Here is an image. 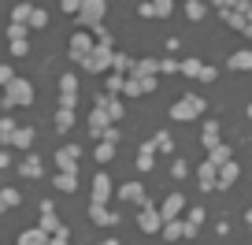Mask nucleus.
<instances>
[{
    "instance_id": "1",
    "label": "nucleus",
    "mask_w": 252,
    "mask_h": 245,
    "mask_svg": "<svg viewBox=\"0 0 252 245\" xmlns=\"http://www.w3.org/2000/svg\"><path fill=\"white\" fill-rule=\"evenodd\" d=\"M197 115H204V97H197V93H186L182 101L171 104V119L174 123H193Z\"/></svg>"
},
{
    "instance_id": "2",
    "label": "nucleus",
    "mask_w": 252,
    "mask_h": 245,
    "mask_svg": "<svg viewBox=\"0 0 252 245\" xmlns=\"http://www.w3.org/2000/svg\"><path fill=\"white\" fill-rule=\"evenodd\" d=\"M26 108V104H33V86L26 78H15L11 86H4V108Z\"/></svg>"
},
{
    "instance_id": "3",
    "label": "nucleus",
    "mask_w": 252,
    "mask_h": 245,
    "mask_svg": "<svg viewBox=\"0 0 252 245\" xmlns=\"http://www.w3.org/2000/svg\"><path fill=\"white\" fill-rule=\"evenodd\" d=\"M137 208H141V212H137V227H141L145 234H156V230H163V215H159L156 205H149V201H145V205H137Z\"/></svg>"
},
{
    "instance_id": "4",
    "label": "nucleus",
    "mask_w": 252,
    "mask_h": 245,
    "mask_svg": "<svg viewBox=\"0 0 252 245\" xmlns=\"http://www.w3.org/2000/svg\"><path fill=\"white\" fill-rule=\"evenodd\" d=\"M104 11H108V0H86L82 4V11H78V19H82V26H100L104 23Z\"/></svg>"
},
{
    "instance_id": "5",
    "label": "nucleus",
    "mask_w": 252,
    "mask_h": 245,
    "mask_svg": "<svg viewBox=\"0 0 252 245\" xmlns=\"http://www.w3.org/2000/svg\"><path fill=\"white\" fill-rule=\"evenodd\" d=\"M93 48H96V41L89 37L86 30H78V34H74V37H71V60H78V64H86L89 56H93Z\"/></svg>"
},
{
    "instance_id": "6",
    "label": "nucleus",
    "mask_w": 252,
    "mask_h": 245,
    "mask_svg": "<svg viewBox=\"0 0 252 245\" xmlns=\"http://www.w3.org/2000/svg\"><path fill=\"white\" fill-rule=\"evenodd\" d=\"M78 156H82L78 145H63V149L56 152V167H60V171H78Z\"/></svg>"
},
{
    "instance_id": "7",
    "label": "nucleus",
    "mask_w": 252,
    "mask_h": 245,
    "mask_svg": "<svg viewBox=\"0 0 252 245\" xmlns=\"http://www.w3.org/2000/svg\"><path fill=\"white\" fill-rule=\"evenodd\" d=\"M111 123H115V119L108 115V108H93V115H89V134H93L96 141H100V138H104V130H108Z\"/></svg>"
},
{
    "instance_id": "8",
    "label": "nucleus",
    "mask_w": 252,
    "mask_h": 245,
    "mask_svg": "<svg viewBox=\"0 0 252 245\" xmlns=\"http://www.w3.org/2000/svg\"><path fill=\"white\" fill-rule=\"evenodd\" d=\"M197 178H200V190H219V167H215L212 160H204V164L197 167Z\"/></svg>"
},
{
    "instance_id": "9",
    "label": "nucleus",
    "mask_w": 252,
    "mask_h": 245,
    "mask_svg": "<svg viewBox=\"0 0 252 245\" xmlns=\"http://www.w3.org/2000/svg\"><path fill=\"white\" fill-rule=\"evenodd\" d=\"M37 227L48 230V234H56V230L63 227V223L56 219V205H52V201H41V223H37Z\"/></svg>"
},
{
    "instance_id": "10",
    "label": "nucleus",
    "mask_w": 252,
    "mask_h": 245,
    "mask_svg": "<svg viewBox=\"0 0 252 245\" xmlns=\"http://www.w3.org/2000/svg\"><path fill=\"white\" fill-rule=\"evenodd\" d=\"M186 208V197L182 193H171V197L159 205V215H163V223H171V219H178V212Z\"/></svg>"
},
{
    "instance_id": "11",
    "label": "nucleus",
    "mask_w": 252,
    "mask_h": 245,
    "mask_svg": "<svg viewBox=\"0 0 252 245\" xmlns=\"http://www.w3.org/2000/svg\"><path fill=\"white\" fill-rule=\"evenodd\" d=\"M96 108H108V115H111V119H123V115H126L123 101H119L115 93H100V97H96Z\"/></svg>"
},
{
    "instance_id": "12",
    "label": "nucleus",
    "mask_w": 252,
    "mask_h": 245,
    "mask_svg": "<svg viewBox=\"0 0 252 245\" xmlns=\"http://www.w3.org/2000/svg\"><path fill=\"white\" fill-rule=\"evenodd\" d=\"M249 8V4H245ZM245 8H234V11H222V19H226V26L230 30H237V34H245V26H249V11Z\"/></svg>"
},
{
    "instance_id": "13",
    "label": "nucleus",
    "mask_w": 252,
    "mask_h": 245,
    "mask_svg": "<svg viewBox=\"0 0 252 245\" xmlns=\"http://www.w3.org/2000/svg\"><path fill=\"white\" fill-rule=\"evenodd\" d=\"M108 197H111V178L108 175H93V201H100V205H108Z\"/></svg>"
},
{
    "instance_id": "14",
    "label": "nucleus",
    "mask_w": 252,
    "mask_h": 245,
    "mask_svg": "<svg viewBox=\"0 0 252 245\" xmlns=\"http://www.w3.org/2000/svg\"><path fill=\"white\" fill-rule=\"evenodd\" d=\"M89 219H93V223H104V227H111V223H119V215L108 212V205L93 201V205H89Z\"/></svg>"
},
{
    "instance_id": "15",
    "label": "nucleus",
    "mask_w": 252,
    "mask_h": 245,
    "mask_svg": "<svg viewBox=\"0 0 252 245\" xmlns=\"http://www.w3.org/2000/svg\"><path fill=\"white\" fill-rule=\"evenodd\" d=\"M19 175H23V178H41V175H45V164L30 152V156H23V164H19Z\"/></svg>"
},
{
    "instance_id": "16",
    "label": "nucleus",
    "mask_w": 252,
    "mask_h": 245,
    "mask_svg": "<svg viewBox=\"0 0 252 245\" xmlns=\"http://www.w3.org/2000/svg\"><path fill=\"white\" fill-rule=\"evenodd\" d=\"M119 197H123L126 201V205H145V190H141V182H126V186H123V190H119Z\"/></svg>"
},
{
    "instance_id": "17",
    "label": "nucleus",
    "mask_w": 252,
    "mask_h": 245,
    "mask_svg": "<svg viewBox=\"0 0 252 245\" xmlns=\"http://www.w3.org/2000/svg\"><path fill=\"white\" fill-rule=\"evenodd\" d=\"M48 230H41V227H33V230H23V234L15 238V245H48Z\"/></svg>"
},
{
    "instance_id": "18",
    "label": "nucleus",
    "mask_w": 252,
    "mask_h": 245,
    "mask_svg": "<svg viewBox=\"0 0 252 245\" xmlns=\"http://www.w3.org/2000/svg\"><path fill=\"white\" fill-rule=\"evenodd\" d=\"M237 175H241V167H237L234 160H230V164H222V167H219V190H230V186L237 182Z\"/></svg>"
},
{
    "instance_id": "19",
    "label": "nucleus",
    "mask_w": 252,
    "mask_h": 245,
    "mask_svg": "<svg viewBox=\"0 0 252 245\" xmlns=\"http://www.w3.org/2000/svg\"><path fill=\"white\" fill-rule=\"evenodd\" d=\"M52 182H56V190H63V193H74V190H78V171H60Z\"/></svg>"
},
{
    "instance_id": "20",
    "label": "nucleus",
    "mask_w": 252,
    "mask_h": 245,
    "mask_svg": "<svg viewBox=\"0 0 252 245\" xmlns=\"http://www.w3.org/2000/svg\"><path fill=\"white\" fill-rule=\"evenodd\" d=\"M200 141H204V149H215V145H219V123H215V119H208V123H204Z\"/></svg>"
},
{
    "instance_id": "21",
    "label": "nucleus",
    "mask_w": 252,
    "mask_h": 245,
    "mask_svg": "<svg viewBox=\"0 0 252 245\" xmlns=\"http://www.w3.org/2000/svg\"><path fill=\"white\" fill-rule=\"evenodd\" d=\"M230 67H234V71H252V52H249V48L234 52V56H230Z\"/></svg>"
},
{
    "instance_id": "22",
    "label": "nucleus",
    "mask_w": 252,
    "mask_h": 245,
    "mask_svg": "<svg viewBox=\"0 0 252 245\" xmlns=\"http://www.w3.org/2000/svg\"><path fill=\"white\" fill-rule=\"evenodd\" d=\"M208 160H212V164L215 167H222V164H230V160H234V156H230V149H226V145H215V149H208Z\"/></svg>"
},
{
    "instance_id": "23",
    "label": "nucleus",
    "mask_w": 252,
    "mask_h": 245,
    "mask_svg": "<svg viewBox=\"0 0 252 245\" xmlns=\"http://www.w3.org/2000/svg\"><path fill=\"white\" fill-rule=\"evenodd\" d=\"M126 78H130V74L111 71V74H108V89H104V93H123V89H126Z\"/></svg>"
},
{
    "instance_id": "24",
    "label": "nucleus",
    "mask_w": 252,
    "mask_h": 245,
    "mask_svg": "<svg viewBox=\"0 0 252 245\" xmlns=\"http://www.w3.org/2000/svg\"><path fill=\"white\" fill-rule=\"evenodd\" d=\"M163 238H167V242H178V238H186V223H178V219L163 223Z\"/></svg>"
},
{
    "instance_id": "25",
    "label": "nucleus",
    "mask_w": 252,
    "mask_h": 245,
    "mask_svg": "<svg viewBox=\"0 0 252 245\" xmlns=\"http://www.w3.org/2000/svg\"><path fill=\"white\" fill-rule=\"evenodd\" d=\"M74 127V108H60L56 111V130H71Z\"/></svg>"
},
{
    "instance_id": "26",
    "label": "nucleus",
    "mask_w": 252,
    "mask_h": 245,
    "mask_svg": "<svg viewBox=\"0 0 252 245\" xmlns=\"http://www.w3.org/2000/svg\"><path fill=\"white\" fill-rule=\"evenodd\" d=\"M134 67H137V60H134V56L115 52V71H123V74H134Z\"/></svg>"
},
{
    "instance_id": "27",
    "label": "nucleus",
    "mask_w": 252,
    "mask_h": 245,
    "mask_svg": "<svg viewBox=\"0 0 252 245\" xmlns=\"http://www.w3.org/2000/svg\"><path fill=\"white\" fill-rule=\"evenodd\" d=\"M93 156H96V164H108V160L115 156V145H111V141H96Z\"/></svg>"
},
{
    "instance_id": "28",
    "label": "nucleus",
    "mask_w": 252,
    "mask_h": 245,
    "mask_svg": "<svg viewBox=\"0 0 252 245\" xmlns=\"http://www.w3.org/2000/svg\"><path fill=\"white\" fill-rule=\"evenodd\" d=\"M15 119H0V141H4V145H11V141H15Z\"/></svg>"
},
{
    "instance_id": "29",
    "label": "nucleus",
    "mask_w": 252,
    "mask_h": 245,
    "mask_svg": "<svg viewBox=\"0 0 252 245\" xmlns=\"http://www.w3.org/2000/svg\"><path fill=\"white\" fill-rule=\"evenodd\" d=\"M134 74H145V78H149V74H159V60H137V67H134Z\"/></svg>"
},
{
    "instance_id": "30",
    "label": "nucleus",
    "mask_w": 252,
    "mask_h": 245,
    "mask_svg": "<svg viewBox=\"0 0 252 245\" xmlns=\"http://www.w3.org/2000/svg\"><path fill=\"white\" fill-rule=\"evenodd\" d=\"M11 145H15V149H30V145H33V130H30V127H19Z\"/></svg>"
},
{
    "instance_id": "31",
    "label": "nucleus",
    "mask_w": 252,
    "mask_h": 245,
    "mask_svg": "<svg viewBox=\"0 0 252 245\" xmlns=\"http://www.w3.org/2000/svg\"><path fill=\"white\" fill-rule=\"evenodd\" d=\"M152 145H156V152H174V138L167 134V130H159V134L152 138Z\"/></svg>"
},
{
    "instance_id": "32",
    "label": "nucleus",
    "mask_w": 252,
    "mask_h": 245,
    "mask_svg": "<svg viewBox=\"0 0 252 245\" xmlns=\"http://www.w3.org/2000/svg\"><path fill=\"white\" fill-rule=\"evenodd\" d=\"M30 15H33V4H15V11H11V23H26V26H30Z\"/></svg>"
},
{
    "instance_id": "33",
    "label": "nucleus",
    "mask_w": 252,
    "mask_h": 245,
    "mask_svg": "<svg viewBox=\"0 0 252 245\" xmlns=\"http://www.w3.org/2000/svg\"><path fill=\"white\" fill-rule=\"evenodd\" d=\"M204 11H208V8L200 4V0H186V15L193 19V23H197V19H204Z\"/></svg>"
},
{
    "instance_id": "34",
    "label": "nucleus",
    "mask_w": 252,
    "mask_h": 245,
    "mask_svg": "<svg viewBox=\"0 0 252 245\" xmlns=\"http://www.w3.org/2000/svg\"><path fill=\"white\" fill-rule=\"evenodd\" d=\"M200 71H204V64H200V60H182V74H189V78H200Z\"/></svg>"
},
{
    "instance_id": "35",
    "label": "nucleus",
    "mask_w": 252,
    "mask_h": 245,
    "mask_svg": "<svg viewBox=\"0 0 252 245\" xmlns=\"http://www.w3.org/2000/svg\"><path fill=\"white\" fill-rule=\"evenodd\" d=\"M19 201H23L19 190H0V205H4V208H19Z\"/></svg>"
},
{
    "instance_id": "36",
    "label": "nucleus",
    "mask_w": 252,
    "mask_h": 245,
    "mask_svg": "<svg viewBox=\"0 0 252 245\" xmlns=\"http://www.w3.org/2000/svg\"><path fill=\"white\" fill-rule=\"evenodd\" d=\"M30 30H33V26H26V23H11V30H8V41H19V37H30Z\"/></svg>"
},
{
    "instance_id": "37",
    "label": "nucleus",
    "mask_w": 252,
    "mask_h": 245,
    "mask_svg": "<svg viewBox=\"0 0 252 245\" xmlns=\"http://www.w3.org/2000/svg\"><path fill=\"white\" fill-rule=\"evenodd\" d=\"M215 8H219V15L222 11H234V8H245V4H249V0H212Z\"/></svg>"
},
{
    "instance_id": "38",
    "label": "nucleus",
    "mask_w": 252,
    "mask_h": 245,
    "mask_svg": "<svg viewBox=\"0 0 252 245\" xmlns=\"http://www.w3.org/2000/svg\"><path fill=\"white\" fill-rule=\"evenodd\" d=\"M60 93H78V78H74V74H63L60 78Z\"/></svg>"
},
{
    "instance_id": "39",
    "label": "nucleus",
    "mask_w": 252,
    "mask_h": 245,
    "mask_svg": "<svg viewBox=\"0 0 252 245\" xmlns=\"http://www.w3.org/2000/svg\"><path fill=\"white\" fill-rule=\"evenodd\" d=\"M30 52V41L26 37H19V41H11V56H15V60H23V56Z\"/></svg>"
},
{
    "instance_id": "40",
    "label": "nucleus",
    "mask_w": 252,
    "mask_h": 245,
    "mask_svg": "<svg viewBox=\"0 0 252 245\" xmlns=\"http://www.w3.org/2000/svg\"><path fill=\"white\" fill-rule=\"evenodd\" d=\"M30 26H33V30H41V26H48V11L33 8V15H30Z\"/></svg>"
},
{
    "instance_id": "41",
    "label": "nucleus",
    "mask_w": 252,
    "mask_h": 245,
    "mask_svg": "<svg viewBox=\"0 0 252 245\" xmlns=\"http://www.w3.org/2000/svg\"><path fill=\"white\" fill-rule=\"evenodd\" d=\"M67 242H71V230H67V227H60L52 238H48V245H67Z\"/></svg>"
},
{
    "instance_id": "42",
    "label": "nucleus",
    "mask_w": 252,
    "mask_h": 245,
    "mask_svg": "<svg viewBox=\"0 0 252 245\" xmlns=\"http://www.w3.org/2000/svg\"><path fill=\"white\" fill-rule=\"evenodd\" d=\"M182 71V60H159V74H174Z\"/></svg>"
},
{
    "instance_id": "43",
    "label": "nucleus",
    "mask_w": 252,
    "mask_h": 245,
    "mask_svg": "<svg viewBox=\"0 0 252 245\" xmlns=\"http://www.w3.org/2000/svg\"><path fill=\"white\" fill-rule=\"evenodd\" d=\"M82 4H86V0H60V8L67 11V15H78V11H82Z\"/></svg>"
},
{
    "instance_id": "44",
    "label": "nucleus",
    "mask_w": 252,
    "mask_h": 245,
    "mask_svg": "<svg viewBox=\"0 0 252 245\" xmlns=\"http://www.w3.org/2000/svg\"><path fill=\"white\" fill-rule=\"evenodd\" d=\"M137 15H141V19H156L159 11H156V4H152V0H145L141 8H137Z\"/></svg>"
},
{
    "instance_id": "45",
    "label": "nucleus",
    "mask_w": 252,
    "mask_h": 245,
    "mask_svg": "<svg viewBox=\"0 0 252 245\" xmlns=\"http://www.w3.org/2000/svg\"><path fill=\"white\" fill-rule=\"evenodd\" d=\"M171 175H174V178H186V175H189V164H186V160H174Z\"/></svg>"
},
{
    "instance_id": "46",
    "label": "nucleus",
    "mask_w": 252,
    "mask_h": 245,
    "mask_svg": "<svg viewBox=\"0 0 252 245\" xmlns=\"http://www.w3.org/2000/svg\"><path fill=\"white\" fill-rule=\"evenodd\" d=\"M15 82V74H11V67L8 64H0V86H11Z\"/></svg>"
},
{
    "instance_id": "47",
    "label": "nucleus",
    "mask_w": 252,
    "mask_h": 245,
    "mask_svg": "<svg viewBox=\"0 0 252 245\" xmlns=\"http://www.w3.org/2000/svg\"><path fill=\"white\" fill-rule=\"evenodd\" d=\"M152 4H156V11H159V15H171V8H174V0H152Z\"/></svg>"
},
{
    "instance_id": "48",
    "label": "nucleus",
    "mask_w": 252,
    "mask_h": 245,
    "mask_svg": "<svg viewBox=\"0 0 252 245\" xmlns=\"http://www.w3.org/2000/svg\"><path fill=\"white\" fill-rule=\"evenodd\" d=\"M78 104V93H60V108H74Z\"/></svg>"
},
{
    "instance_id": "49",
    "label": "nucleus",
    "mask_w": 252,
    "mask_h": 245,
    "mask_svg": "<svg viewBox=\"0 0 252 245\" xmlns=\"http://www.w3.org/2000/svg\"><path fill=\"white\" fill-rule=\"evenodd\" d=\"M100 141H111V145H119V127H115V123H111V127L104 130V138H100Z\"/></svg>"
},
{
    "instance_id": "50",
    "label": "nucleus",
    "mask_w": 252,
    "mask_h": 245,
    "mask_svg": "<svg viewBox=\"0 0 252 245\" xmlns=\"http://www.w3.org/2000/svg\"><path fill=\"white\" fill-rule=\"evenodd\" d=\"M189 223H193V227H200V223H204V208H193V212H189Z\"/></svg>"
},
{
    "instance_id": "51",
    "label": "nucleus",
    "mask_w": 252,
    "mask_h": 245,
    "mask_svg": "<svg viewBox=\"0 0 252 245\" xmlns=\"http://www.w3.org/2000/svg\"><path fill=\"white\" fill-rule=\"evenodd\" d=\"M215 74H219V71H215V67H208V64H204V71H200V82H215Z\"/></svg>"
},
{
    "instance_id": "52",
    "label": "nucleus",
    "mask_w": 252,
    "mask_h": 245,
    "mask_svg": "<svg viewBox=\"0 0 252 245\" xmlns=\"http://www.w3.org/2000/svg\"><path fill=\"white\" fill-rule=\"evenodd\" d=\"M215 234L226 238V234H230V223H226V219H219V223H215Z\"/></svg>"
},
{
    "instance_id": "53",
    "label": "nucleus",
    "mask_w": 252,
    "mask_h": 245,
    "mask_svg": "<svg viewBox=\"0 0 252 245\" xmlns=\"http://www.w3.org/2000/svg\"><path fill=\"white\" fill-rule=\"evenodd\" d=\"M11 164V152H4V149H0V167H8Z\"/></svg>"
},
{
    "instance_id": "54",
    "label": "nucleus",
    "mask_w": 252,
    "mask_h": 245,
    "mask_svg": "<svg viewBox=\"0 0 252 245\" xmlns=\"http://www.w3.org/2000/svg\"><path fill=\"white\" fill-rule=\"evenodd\" d=\"M245 219H249V227H252V208H245Z\"/></svg>"
},
{
    "instance_id": "55",
    "label": "nucleus",
    "mask_w": 252,
    "mask_h": 245,
    "mask_svg": "<svg viewBox=\"0 0 252 245\" xmlns=\"http://www.w3.org/2000/svg\"><path fill=\"white\" fill-rule=\"evenodd\" d=\"M100 245H119V242H115V238H104V242H100Z\"/></svg>"
},
{
    "instance_id": "56",
    "label": "nucleus",
    "mask_w": 252,
    "mask_h": 245,
    "mask_svg": "<svg viewBox=\"0 0 252 245\" xmlns=\"http://www.w3.org/2000/svg\"><path fill=\"white\" fill-rule=\"evenodd\" d=\"M245 37H252V23H249V26H245Z\"/></svg>"
},
{
    "instance_id": "57",
    "label": "nucleus",
    "mask_w": 252,
    "mask_h": 245,
    "mask_svg": "<svg viewBox=\"0 0 252 245\" xmlns=\"http://www.w3.org/2000/svg\"><path fill=\"white\" fill-rule=\"evenodd\" d=\"M245 111H249V119H252V104H249V108H245Z\"/></svg>"
}]
</instances>
